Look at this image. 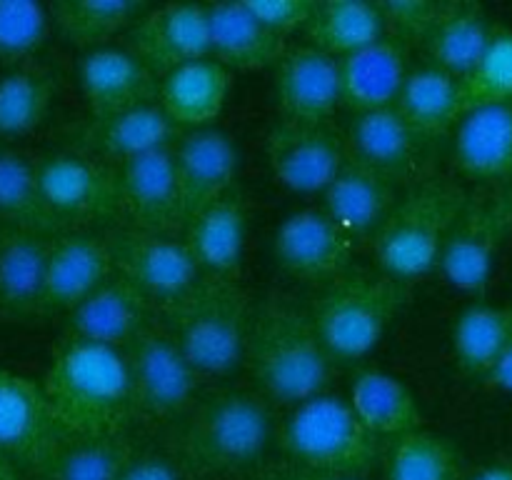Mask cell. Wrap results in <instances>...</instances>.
Listing matches in <instances>:
<instances>
[{
    "label": "cell",
    "instance_id": "obj_24",
    "mask_svg": "<svg viewBox=\"0 0 512 480\" xmlns=\"http://www.w3.org/2000/svg\"><path fill=\"white\" fill-rule=\"evenodd\" d=\"M210 58L223 68L253 73L275 68L283 58L285 38L265 28L248 10L245 0L208 3Z\"/></svg>",
    "mask_w": 512,
    "mask_h": 480
},
{
    "label": "cell",
    "instance_id": "obj_14",
    "mask_svg": "<svg viewBox=\"0 0 512 480\" xmlns=\"http://www.w3.org/2000/svg\"><path fill=\"white\" fill-rule=\"evenodd\" d=\"M130 53L158 78L180 65L210 58L208 5L168 3L148 8L130 30Z\"/></svg>",
    "mask_w": 512,
    "mask_h": 480
},
{
    "label": "cell",
    "instance_id": "obj_36",
    "mask_svg": "<svg viewBox=\"0 0 512 480\" xmlns=\"http://www.w3.org/2000/svg\"><path fill=\"white\" fill-rule=\"evenodd\" d=\"M148 10L143 0H58L50 18L68 43L88 50L105 48L110 38L135 25Z\"/></svg>",
    "mask_w": 512,
    "mask_h": 480
},
{
    "label": "cell",
    "instance_id": "obj_13",
    "mask_svg": "<svg viewBox=\"0 0 512 480\" xmlns=\"http://www.w3.org/2000/svg\"><path fill=\"white\" fill-rule=\"evenodd\" d=\"M40 190L58 225L103 223L120 210L118 175L78 153H55L38 160Z\"/></svg>",
    "mask_w": 512,
    "mask_h": 480
},
{
    "label": "cell",
    "instance_id": "obj_45",
    "mask_svg": "<svg viewBox=\"0 0 512 480\" xmlns=\"http://www.w3.org/2000/svg\"><path fill=\"white\" fill-rule=\"evenodd\" d=\"M118 480H188V473L180 468L178 460L168 455L140 453Z\"/></svg>",
    "mask_w": 512,
    "mask_h": 480
},
{
    "label": "cell",
    "instance_id": "obj_1",
    "mask_svg": "<svg viewBox=\"0 0 512 480\" xmlns=\"http://www.w3.org/2000/svg\"><path fill=\"white\" fill-rule=\"evenodd\" d=\"M40 385L65 438H120L135 420L133 383L120 348L68 338Z\"/></svg>",
    "mask_w": 512,
    "mask_h": 480
},
{
    "label": "cell",
    "instance_id": "obj_35",
    "mask_svg": "<svg viewBox=\"0 0 512 480\" xmlns=\"http://www.w3.org/2000/svg\"><path fill=\"white\" fill-rule=\"evenodd\" d=\"M175 130L178 125L155 100V103H145L113 115V118L95 120L93 140L108 158L128 163L140 155L173 148Z\"/></svg>",
    "mask_w": 512,
    "mask_h": 480
},
{
    "label": "cell",
    "instance_id": "obj_47",
    "mask_svg": "<svg viewBox=\"0 0 512 480\" xmlns=\"http://www.w3.org/2000/svg\"><path fill=\"white\" fill-rule=\"evenodd\" d=\"M485 380H488L493 388L505 390V393H512V343H510V348L503 353V358L498 360V365L490 370V375Z\"/></svg>",
    "mask_w": 512,
    "mask_h": 480
},
{
    "label": "cell",
    "instance_id": "obj_28",
    "mask_svg": "<svg viewBox=\"0 0 512 480\" xmlns=\"http://www.w3.org/2000/svg\"><path fill=\"white\" fill-rule=\"evenodd\" d=\"M343 103L355 113L393 108L408 78L405 45L383 38L340 60Z\"/></svg>",
    "mask_w": 512,
    "mask_h": 480
},
{
    "label": "cell",
    "instance_id": "obj_49",
    "mask_svg": "<svg viewBox=\"0 0 512 480\" xmlns=\"http://www.w3.org/2000/svg\"><path fill=\"white\" fill-rule=\"evenodd\" d=\"M0 480H28V478H25V473L13 463V460H8L3 453H0Z\"/></svg>",
    "mask_w": 512,
    "mask_h": 480
},
{
    "label": "cell",
    "instance_id": "obj_21",
    "mask_svg": "<svg viewBox=\"0 0 512 480\" xmlns=\"http://www.w3.org/2000/svg\"><path fill=\"white\" fill-rule=\"evenodd\" d=\"M150 323V300L115 273L68 313V338L123 350Z\"/></svg>",
    "mask_w": 512,
    "mask_h": 480
},
{
    "label": "cell",
    "instance_id": "obj_22",
    "mask_svg": "<svg viewBox=\"0 0 512 480\" xmlns=\"http://www.w3.org/2000/svg\"><path fill=\"white\" fill-rule=\"evenodd\" d=\"M55 235L0 230V318L28 320L43 315L48 260Z\"/></svg>",
    "mask_w": 512,
    "mask_h": 480
},
{
    "label": "cell",
    "instance_id": "obj_33",
    "mask_svg": "<svg viewBox=\"0 0 512 480\" xmlns=\"http://www.w3.org/2000/svg\"><path fill=\"white\" fill-rule=\"evenodd\" d=\"M310 45L343 60L378 40L388 38L383 13L370 0H318L305 25Z\"/></svg>",
    "mask_w": 512,
    "mask_h": 480
},
{
    "label": "cell",
    "instance_id": "obj_44",
    "mask_svg": "<svg viewBox=\"0 0 512 480\" xmlns=\"http://www.w3.org/2000/svg\"><path fill=\"white\" fill-rule=\"evenodd\" d=\"M250 13L278 35H290L310 23L318 0H245Z\"/></svg>",
    "mask_w": 512,
    "mask_h": 480
},
{
    "label": "cell",
    "instance_id": "obj_46",
    "mask_svg": "<svg viewBox=\"0 0 512 480\" xmlns=\"http://www.w3.org/2000/svg\"><path fill=\"white\" fill-rule=\"evenodd\" d=\"M250 480H365L353 478V475H338V473H323V470L305 468V465L285 460L278 465H263L250 475Z\"/></svg>",
    "mask_w": 512,
    "mask_h": 480
},
{
    "label": "cell",
    "instance_id": "obj_6",
    "mask_svg": "<svg viewBox=\"0 0 512 480\" xmlns=\"http://www.w3.org/2000/svg\"><path fill=\"white\" fill-rule=\"evenodd\" d=\"M380 440L358 418L350 400L330 393L295 405L280 428V445L288 460L353 478H368L383 453Z\"/></svg>",
    "mask_w": 512,
    "mask_h": 480
},
{
    "label": "cell",
    "instance_id": "obj_9",
    "mask_svg": "<svg viewBox=\"0 0 512 480\" xmlns=\"http://www.w3.org/2000/svg\"><path fill=\"white\" fill-rule=\"evenodd\" d=\"M512 235V185H488L470 193L438 270L453 288L483 293L500 250Z\"/></svg>",
    "mask_w": 512,
    "mask_h": 480
},
{
    "label": "cell",
    "instance_id": "obj_12",
    "mask_svg": "<svg viewBox=\"0 0 512 480\" xmlns=\"http://www.w3.org/2000/svg\"><path fill=\"white\" fill-rule=\"evenodd\" d=\"M273 178L300 195L325 193L343 165L348 148L325 123H303L283 118L265 143Z\"/></svg>",
    "mask_w": 512,
    "mask_h": 480
},
{
    "label": "cell",
    "instance_id": "obj_37",
    "mask_svg": "<svg viewBox=\"0 0 512 480\" xmlns=\"http://www.w3.org/2000/svg\"><path fill=\"white\" fill-rule=\"evenodd\" d=\"M512 343V305H470L455 318L453 350L460 368L488 378Z\"/></svg>",
    "mask_w": 512,
    "mask_h": 480
},
{
    "label": "cell",
    "instance_id": "obj_39",
    "mask_svg": "<svg viewBox=\"0 0 512 480\" xmlns=\"http://www.w3.org/2000/svg\"><path fill=\"white\" fill-rule=\"evenodd\" d=\"M135 455L125 435L68 438L40 480H118Z\"/></svg>",
    "mask_w": 512,
    "mask_h": 480
},
{
    "label": "cell",
    "instance_id": "obj_2",
    "mask_svg": "<svg viewBox=\"0 0 512 480\" xmlns=\"http://www.w3.org/2000/svg\"><path fill=\"white\" fill-rule=\"evenodd\" d=\"M275 435L270 400L255 390H213L183 418L175 455L190 478L253 475Z\"/></svg>",
    "mask_w": 512,
    "mask_h": 480
},
{
    "label": "cell",
    "instance_id": "obj_34",
    "mask_svg": "<svg viewBox=\"0 0 512 480\" xmlns=\"http://www.w3.org/2000/svg\"><path fill=\"white\" fill-rule=\"evenodd\" d=\"M0 223L43 235L60 228L40 190L38 160L23 150L0 148Z\"/></svg>",
    "mask_w": 512,
    "mask_h": 480
},
{
    "label": "cell",
    "instance_id": "obj_38",
    "mask_svg": "<svg viewBox=\"0 0 512 480\" xmlns=\"http://www.w3.org/2000/svg\"><path fill=\"white\" fill-rule=\"evenodd\" d=\"M55 78L40 65L20 63L0 75V135L20 138L38 128L50 113Z\"/></svg>",
    "mask_w": 512,
    "mask_h": 480
},
{
    "label": "cell",
    "instance_id": "obj_20",
    "mask_svg": "<svg viewBox=\"0 0 512 480\" xmlns=\"http://www.w3.org/2000/svg\"><path fill=\"white\" fill-rule=\"evenodd\" d=\"M78 83L95 120L155 103L160 93L158 75L150 73L148 65L130 50L113 45L83 53L78 63Z\"/></svg>",
    "mask_w": 512,
    "mask_h": 480
},
{
    "label": "cell",
    "instance_id": "obj_7",
    "mask_svg": "<svg viewBox=\"0 0 512 480\" xmlns=\"http://www.w3.org/2000/svg\"><path fill=\"white\" fill-rule=\"evenodd\" d=\"M405 283L388 275H343L310 310L335 363H353L378 348L405 303Z\"/></svg>",
    "mask_w": 512,
    "mask_h": 480
},
{
    "label": "cell",
    "instance_id": "obj_31",
    "mask_svg": "<svg viewBox=\"0 0 512 480\" xmlns=\"http://www.w3.org/2000/svg\"><path fill=\"white\" fill-rule=\"evenodd\" d=\"M395 108L420 140L445 138L455 133V125L465 113L460 80L435 65L413 70L405 78Z\"/></svg>",
    "mask_w": 512,
    "mask_h": 480
},
{
    "label": "cell",
    "instance_id": "obj_19",
    "mask_svg": "<svg viewBox=\"0 0 512 480\" xmlns=\"http://www.w3.org/2000/svg\"><path fill=\"white\" fill-rule=\"evenodd\" d=\"M118 185L120 210L128 215L130 228L148 230V233H173L183 223L173 148L155 150L123 163Z\"/></svg>",
    "mask_w": 512,
    "mask_h": 480
},
{
    "label": "cell",
    "instance_id": "obj_29",
    "mask_svg": "<svg viewBox=\"0 0 512 480\" xmlns=\"http://www.w3.org/2000/svg\"><path fill=\"white\" fill-rule=\"evenodd\" d=\"M493 33L495 28L483 5L473 0H448L440 3L438 18L423 45L430 65L460 80L475 68Z\"/></svg>",
    "mask_w": 512,
    "mask_h": 480
},
{
    "label": "cell",
    "instance_id": "obj_4",
    "mask_svg": "<svg viewBox=\"0 0 512 480\" xmlns=\"http://www.w3.org/2000/svg\"><path fill=\"white\" fill-rule=\"evenodd\" d=\"M255 310L238 280L203 278L163 305V320L200 378H225L248 363Z\"/></svg>",
    "mask_w": 512,
    "mask_h": 480
},
{
    "label": "cell",
    "instance_id": "obj_26",
    "mask_svg": "<svg viewBox=\"0 0 512 480\" xmlns=\"http://www.w3.org/2000/svg\"><path fill=\"white\" fill-rule=\"evenodd\" d=\"M420 138L413 133L398 108L368 110V113H355L350 120L348 158L375 173L385 175L390 183H398L410 175L418 155Z\"/></svg>",
    "mask_w": 512,
    "mask_h": 480
},
{
    "label": "cell",
    "instance_id": "obj_10",
    "mask_svg": "<svg viewBox=\"0 0 512 480\" xmlns=\"http://www.w3.org/2000/svg\"><path fill=\"white\" fill-rule=\"evenodd\" d=\"M65 440L43 385L0 368V453L40 480Z\"/></svg>",
    "mask_w": 512,
    "mask_h": 480
},
{
    "label": "cell",
    "instance_id": "obj_16",
    "mask_svg": "<svg viewBox=\"0 0 512 480\" xmlns=\"http://www.w3.org/2000/svg\"><path fill=\"white\" fill-rule=\"evenodd\" d=\"M118 273L113 245L88 230H68L53 238L45 280L43 315L70 313L78 303Z\"/></svg>",
    "mask_w": 512,
    "mask_h": 480
},
{
    "label": "cell",
    "instance_id": "obj_15",
    "mask_svg": "<svg viewBox=\"0 0 512 480\" xmlns=\"http://www.w3.org/2000/svg\"><path fill=\"white\" fill-rule=\"evenodd\" d=\"M278 263L303 280H338L350 263L353 238L325 210H295L273 238Z\"/></svg>",
    "mask_w": 512,
    "mask_h": 480
},
{
    "label": "cell",
    "instance_id": "obj_17",
    "mask_svg": "<svg viewBox=\"0 0 512 480\" xmlns=\"http://www.w3.org/2000/svg\"><path fill=\"white\" fill-rule=\"evenodd\" d=\"M273 70L275 100L283 118L325 123L343 103L340 60L313 45L288 48Z\"/></svg>",
    "mask_w": 512,
    "mask_h": 480
},
{
    "label": "cell",
    "instance_id": "obj_27",
    "mask_svg": "<svg viewBox=\"0 0 512 480\" xmlns=\"http://www.w3.org/2000/svg\"><path fill=\"white\" fill-rule=\"evenodd\" d=\"M230 93V70L203 58L180 65L160 78L158 100L178 128H210L220 118Z\"/></svg>",
    "mask_w": 512,
    "mask_h": 480
},
{
    "label": "cell",
    "instance_id": "obj_40",
    "mask_svg": "<svg viewBox=\"0 0 512 480\" xmlns=\"http://www.w3.org/2000/svg\"><path fill=\"white\" fill-rule=\"evenodd\" d=\"M460 453L445 435L415 430L395 440L388 480H460Z\"/></svg>",
    "mask_w": 512,
    "mask_h": 480
},
{
    "label": "cell",
    "instance_id": "obj_32",
    "mask_svg": "<svg viewBox=\"0 0 512 480\" xmlns=\"http://www.w3.org/2000/svg\"><path fill=\"white\" fill-rule=\"evenodd\" d=\"M350 405L378 438H403L423 425L413 390L385 370H363L350 385Z\"/></svg>",
    "mask_w": 512,
    "mask_h": 480
},
{
    "label": "cell",
    "instance_id": "obj_11",
    "mask_svg": "<svg viewBox=\"0 0 512 480\" xmlns=\"http://www.w3.org/2000/svg\"><path fill=\"white\" fill-rule=\"evenodd\" d=\"M110 245L118 273L128 278L150 303H173L203 278V270L188 243L173 233L128 228Z\"/></svg>",
    "mask_w": 512,
    "mask_h": 480
},
{
    "label": "cell",
    "instance_id": "obj_18",
    "mask_svg": "<svg viewBox=\"0 0 512 480\" xmlns=\"http://www.w3.org/2000/svg\"><path fill=\"white\" fill-rule=\"evenodd\" d=\"M173 153L175 168H178L183 223L188 225L200 210L235 188L240 153L235 140L218 128L190 130L180 138Z\"/></svg>",
    "mask_w": 512,
    "mask_h": 480
},
{
    "label": "cell",
    "instance_id": "obj_41",
    "mask_svg": "<svg viewBox=\"0 0 512 480\" xmlns=\"http://www.w3.org/2000/svg\"><path fill=\"white\" fill-rule=\"evenodd\" d=\"M463 110L512 103V30L495 28L475 68L460 78ZM463 113V115H465Z\"/></svg>",
    "mask_w": 512,
    "mask_h": 480
},
{
    "label": "cell",
    "instance_id": "obj_42",
    "mask_svg": "<svg viewBox=\"0 0 512 480\" xmlns=\"http://www.w3.org/2000/svg\"><path fill=\"white\" fill-rule=\"evenodd\" d=\"M50 8L35 0H0V63L20 65L43 45Z\"/></svg>",
    "mask_w": 512,
    "mask_h": 480
},
{
    "label": "cell",
    "instance_id": "obj_30",
    "mask_svg": "<svg viewBox=\"0 0 512 480\" xmlns=\"http://www.w3.org/2000/svg\"><path fill=\"white\" fill-rule=\"evenodd\" d=\"M325 213L350 235H370L383 225L395 205V183L348 158L338 178L325 190Z\"/></svg>",
    "mask_w": 512,
    "mask_h": 480
},
{
    "label": "cell",
    "instance_id": "obj_43",
    "mask_svg": "<svg viewBox=\"0 0 512 480\" xmlns=\"http://www.w3.org/2000/svg\"><path fill=\"white\" fill-rule=\"evenodd\" d=\"M378 8L385 30L405 48L415 43L423 45L440 13V3L435 0H380Z\"/></svg>",
    "mask_w": 512,
    "mask_h": 480
},
{
    "label": "cell",
    "instance_id": "obj_3",
    "mask_svg": "<svg viewBox=\"0 0 512 480\" xmlns=\"http://www.w3.org/2000/svg\"><path fill=\"white\" fill-rule=\"evenodd\" d=\"M245 365L263 398L293 408L328 393L335 370L310 310L283 298L268 300L255 310Z\"/></svg>",
    "mask_w": 512,
    "mask_h": 480
},
{
    "label": "cell",
    "instance_id": "obj_5",
    "mask_svg": "<svg viewBox=\"0 0 512 480\" xmlns=\"http://www.w3.org/2000/svg\"><path fill=\"white\" fill-rule=\"evenodd\" d=\"M470 193L448 178L415 183L373 235V255L388 278L410 283L438 270L445 243Z\"/></svg>",
    "mask_w": 512,
    "mask_h": 480
},
{
    "label": "cell",
    "instance_id": "obj_23",
    "mask_svg": "<svg viewBox=\"0 0 512 480\" xmlns=\"http://www.w3.org/2000/svg\"><path fill=\"white\" fill-rule=\"evenodd\" d=\"M453 155L468 178L512 185V103L468 110L455 125Z\"/></svg>",
    "mask_w": 512,
    "mask_h": 480
},
{
    "label": "cell",
    "instance_id": "obj_25",
    "mask_svg": "<svg viewBox=\"0 0 512 480\" xmlns=\"http://www.w3.org/2000/svg\"><path fill=\"white\" fill-rule=\"evenodd\" d=\"M248 240V210L238 188L200 210L188 223L190 253L208 278L235 280Z\"/></svg>",
    "mask_w": 512,
    "mask_h": 480
},
{
    "label": "cell",
    "instance_id": "obj_8",
    "mask_svg": "<svg viewBox=\"0 0 512 480\" xmlns=\"http://www.w3.org/2000/svg\"><path fill=\"white\" fill-rule=\"evenodd\" d=\"M123 353L133 383L135 418L148 423L185 418L198 400L200 375L165 325L150 320Z\"/></svg>",
    "mask_w": 512,
    "mask_h": 480
},
{
    "label": "cell",
    "instance_id": "obj_48",
    "mask_svg": "<svg viewBox=\"0 0 512 480\" xmlns=\"http://www.w3.org/2000/svg\"><path fill=\"white\" fill-rule=\"evenodd\" d=\"M473 480H512V465H493L475 475Z\"/></svg>",
    "mask_w": 512,
    "mask_h": 480
}]
</instances>
